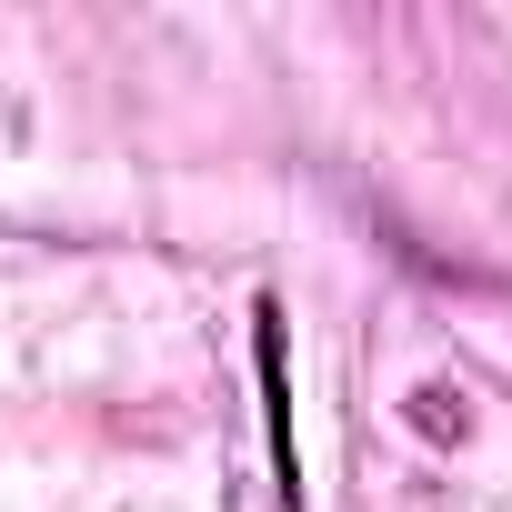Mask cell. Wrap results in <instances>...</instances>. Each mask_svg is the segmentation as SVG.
<instances>
[{
  "label": "cell",
  "instance_id": "obj_1",
  "mask_svg": "<svg viewBox=\"0 0 512 512\" xmlns=\"http://www.w3.org/2000/svg\"><path fill=\"white\" fill-rule=\"evenodd\" d=\"M251 362H262V432H272V472L282 502L302 512V452H292V352H282V302L251 312Z\"/></svg>",
  "mask_w": 512,
  "mask_h": 512
}]
</instances>
